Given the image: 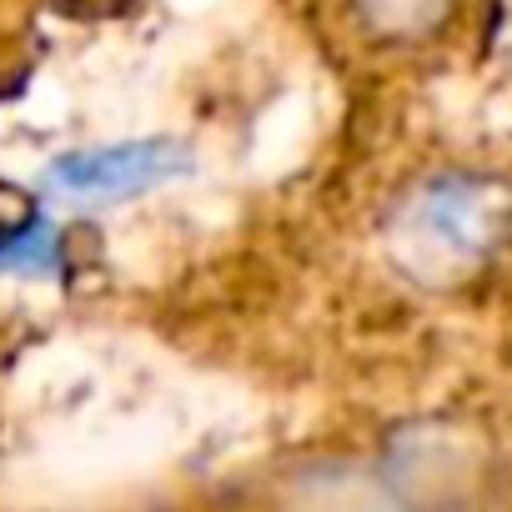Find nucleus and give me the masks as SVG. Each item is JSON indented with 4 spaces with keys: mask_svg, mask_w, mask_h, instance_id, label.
Wrapping results in <instances>:
<instances>
[{
    "mask_svg": "<svg viewBox=\"0 0 512 512\" xmlns=\"http://www.w3.org/2000/svg\"><path fill=\"white\" fill-rule=\"evenodd\" d=\"M61 176L76 191H126V186L161 176V156L146 151V146L141 151H101V156H86V161H66Z\"/></svg>",
    "mask_w": 512,
    "mask_h": 512,
    "instance_id": "3",
    "label": "nucleus"
},
{
    "mask_svg": "<svg viewBox=\"0 0 512 512\" xmlns=\"http://www.w3.org/2000/svg\"><path fill=\"white\" fill-rule=\"evenodd\" d=\"M352 16L362 21L367 36L422 41L452 16V0H352Z\"/></svg>",
    "mask_w": 512,
    "mask_h": 512,
    "instance_id": "2",
    "label": "nucleus"
},
{
    "mask_svg": "<svg viewBox=\"0 0 512 512\" xmlns=\"http://www.w3.org/2000/svg\"><path fill=\"white\" fill-rule=\"evenodd\" d=\"M497 201L467 181H442L432 191H417L397 221V241L417 272L462 267L497 241Z\"/></svg>",
    "mask_w": 512,
    "mask_h": 512,
    "instance_id": "1",
    "label": "nucleus"
}]
</instances>
